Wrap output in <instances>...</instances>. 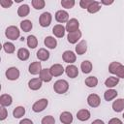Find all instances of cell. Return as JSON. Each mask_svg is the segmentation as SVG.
Returning a JSON list of instances; mask_svg holds the SVG:
<instances>
[{"mask_svg":"<svg viewBox=\"0 0 124 124\" xmlns=\"http://www.w3.org/2000/svg\"><path fill=\"white\" fill-rule=\"evenodd\" d=\"M53 89L56 93L58 94H63L69 89V83L65 79H59L54 82L53 84Z\"/></svg>","mask_w":124,"mask_h":124,"instance_id":"6da1fadb","label":"cell"},{"mask_svg":"<svg viewBox=\"0 0 124 124\" xmlns=\"http://www.w3.org/2000/svg\"><path fill=\"white\" fill-rule=\"evenodd\" d=\"M5 35H6V37H7L8 39H10V40H16V39L19 37L20 33H19V30H18V28H17L16 26L12 25V26H9V27L6 29Z\"/></svg>","mask_w":124,"mask_h":124,"instance_id":"7a4b0ae2","label":"cell"},{"mask_svg":"<svg viewBox=\"0 0 124 124\" xmlns=\"http://www.w3.org/2000/svg\"><path fill=\"white\" fill-rule=\"evenodd\" d=\"M51 19H52V16H51V15H50V13L45 12V13H43V14L40 16V18H39L40 25H41L42 27H47V26L51 23Z\"/></svg>","mask_w":124,"mask_h":124,"instance_id":"3957f363","label":"cell"},{"mask_svg":"<svg viewBox=\"0 0 124 124\" xmlns=\"http://www.w3.org/2000/svg\"><path fill=\"white\" fill-rule=\"evenodd\" d=\"M78 27H79V22H78V20L76 19V18H71L70 20H68L65 29H66V31H68L69 33H71V32L78 31Z\"/></svg>","mask_w":124,"mask_h":124,"instance_id":"277c9868","label":"cell"},{"mask_svg":"<svg viewBox=\"0 0 124 124\" xmlns=\"http://www.w3.org/2000/svg\"><path fill=\"white\" fill-rule=\"evenodd\" d=\"M47 100L46 99H40L39 101H37L36 103H34L33 107H32V109L33 111L35 112H40V111H43L46 106H47Z\"/></svg>","mask_w":124,"mask_h":124,"instance_id":"5b68a950","label":"cell"},{"mask_svg":"<svg viewBox=\"0 0 124 124\" xmlns=\"http://www.w3.org/2000/svg\"><path fill=\"white\" fill-rule=\"evenodd\" d=\"M6 77L10 80H16L19 77V71L16 67H11L6 71Z\"/></svg>","mask_w":124,"mask_h":124,"instance_id":"8992f818","label":"cell"},{"mask_svg":"<svg viewBox=\"0 0 124 124\" xmlns=\"http://www.w3.org/2000/svg\"><path fill=\"white\" fill-rule=\"evenodd\" d=\"M64 68L60 64H54L49 68V72L52 75V77H59L64 73Z\"/></svg>","mask_w":124,"mask_h":124,"instance_id":"52a82bcc","label":"cell"},{"mask_svg":"<svg viewBox=\"0 0 124 124\" xmlns=\"http://www.w3.org/2000/svg\"><path fill=\"white\" fill-rule=\"evenodd\" d=\"M100 102H101V99L97 94H90L87 98V103L92 108H97L100 105Z\"/></svg>","mask_w":124,"mask_h":124,"instance_id":"ba28073f","label":"cell"},{"mask_svg":"<svg viewBox=\"0 0 124 124\" xmlns=\"http://www.w3.org/2000/svg\"><path fill=\"white\" fill-rule=\"evenodd\" d=\"M68 18H69V14L66 11L60 10V11H57L55 14V19L60 23H63L66 21L68 22Z\"/></svg>","mask_w":124,"mask_h":124,"instance_id":"9c48e42d","label":"cell"},{"mask_svg":"<svg viewBox=\"0 0 124 124\" xmlns=\"http://www.w3.org/2000/svg\"><path fill=\"white\" fill-rule=\"evenodd\" d=\"M62 58H63L64 62H66V63H74L77 59V56L73 51L66 50V51H64V53L62 55Z\"/></svg>","mask_w":124,"mask_h":124,"instance_id":"30bf717a","label":"cell"},{"mask_svg":"<svg viewBox=\"0 0 124 124\" xmlns=\"http://www.w3.org/2000/svg\"><path fill=\"white\" fill-rule=\"evenodd\" d=\"M80 37H81V32L79 30H78V31L69 33L67 36V39H68V42L70 44H76L80 39Z\"/></svg>","mask_w":124,"mask_h":124,"instance_id":"8fae6325","label":"cell"},{"mask_svg":"<svg viewBox=\"0 0 124 124\" xmlns=\"http://www.w3.org/2000/svg\"><path fill=\"white\" fill-rule=\"evenodd\" d=\"M65 72L67 74V76L71 78H77L78 75V67H76L75 65H69L66 67L65 69Z\"/></svg>","mask_w":124,"mask_h":124,"instance_id":"7c38bea8","label":"cell"},{"mask_svg":"<svg viewBox=\"0 0 124 124\" xmlns=\"http://www.w3.org/2000/svg\"><path fill=\"white\" fill-rule=\"evenodd\" d=\"M42 71V65L41 62H33L29 65V73L32 75L40 74Z\"/></svg>","mask_w":124,"mask_h":124,"instance_id":"4fadbf2b","label":"cell"},{"mask_svg":"<svg viewBox=\"0 0 124 124\" xmlns=\"http://www.w3.org/2000/svg\"><path fill=\"white\" fill-rule=\"evenodd\" d=\"M42 79L41 78H32L28 82V86L31 90H38L42 86Z\"/></svg>","mask_w":124,"mask_h":124,"instance_id":"5bb4252c","label":"cell"},{"mask_svg":"<svg viewBox=\"0 0 124 124\" xmlns=\"http://www.w3.org/2000/svg\"><path fill=\"white\" fill-rule=\"evenodd\" d=\"M60 121L63 124H71L73 122V115L69 111H64L60 114Z\"/></svg>","mask_w":124,"mask_h":124,"instance_id":"9a60e30c","label":"cell"},{"mask_svg":"<svg viewBox=\"0 0 124 124\" xmlns=\"http://www.w3.org/2000/svg\"><path fill=\"white\" fill-rule=\"evenodd\" d=\"M65 30H66L65 27L63 25H61V24H56L52 28V32L57 38H62L64 36V34H65Z\"/></svg>","mask_w":124,"mask_h":124,"instance_id":"2e32d148","label":"cell"},{"mask_svg":"<svg viewBox=\"0 0 124 124\" xmlns=\"http://www.w3.org/2000/svg\"><path fill=\"white\" fill-rule=\"evenodd\" d=\"M40 78L45 82H49L52 78V75L49 72V69H42L40 73Z\"/></svg>","mask_w":124,"mask_h":124,"instance_id":"e0dca14e","label":"cell"},{"mask_svg":"<svg viewBox=\"0 0 124 124\" xmlns=\"http://www.w3.org/2000/svg\"><path fill=\"white\" fill-rule=\"evenodd\" d=\"M86 50H87V44H86V42L84 40H82V41H80L77 45V46H76V52L78 55H82L83 53L86 52Z\"/></svg>","mask_w":124,"mask_h":124,"instance_id":"ac0fdd59","label":"cell"},{"mask_svg":"<svg viewBox=\"0 0 124 124\" xmlns=\"http://www.w3.org/2000/svg\"><path fill=\"white\" fill-rule=\"evenodd\" d=\"M77 117L80 121H86L90 118V112L87 109H80L77 112Z\"/></svg>","mask_w":124,"mask_h":124,"instance_id":"d6986e66","label":"cell"},{"mask_svg":"<svg viewBox=\"0 0 124 124\" xmlns=\"http://www.w3.org/2000/svg\"><path fill=\"white\" fill-rule=\"evenodd\" d=\"M37 57L41 61H46L49 58V52L46 48H40L37 51Z\"/></svg>","mask_w":124,"mask_h":124,"instance_id":"ffe728a7","label":"cell"},{"mask_svg":"<svg viewBox=\"0 0 124 124\" xmlns=\"http://www.w3.org/2000/svg\"><path fill=\"white\" fill-rule=\"evenodd\" d=\"M112 108L116 112H120L124 108V99H117L112 104Z\"/></svg>","mask_w":124,"mask_h":124,"instance_id":"44dd1931","label":"cell"},{"mask_svg":"<svg viewBox=\"0 0 124 124\" xmlns=\"http://www.w3.org/2000/svg\"><path fill=\"white\" fill-rule=\"evenodd\" d=\"M12 102H13V99H12V97L10 95H8V94L1 95V97H0V104H1L2 107H8V106H10L12 104Z\"/></svg>","mask_w":124,"mask_h":124,"instance_id":"7402d4cb","label":"cell"},{"mask_svg":"<svg viewBox=\"0 0 124 124\" xmlns=\"http://www.w3.org/2000/svg\"><path fill=\"white\" fill-rule=\"evenodd\" d=\"M44 43H45L46 46H47L48 48H55V47H56V45H57L56 40H55L53 37H51V36L46 37V38L45 39Z\"/></svg>","mask_w":124,"mask_h":124,"instance_id":"603a6c76","label":"cell"},{"mask_svg":"<svg viewBox=\"0 0 124 124\" xmlns=\"http://www.w3.org/2000/svg\"><path fill=\"white\" fill-rule=\"evenodd\" d=\"M29 55H30V53H29L28 49H26V48L21 47V48H19L18 51H17V57H18L20 60H22V61L27 60V59L29 58Z\"/></svg>","mask_w":124,"mask_h":124,"instance_id":"cb8c5ba5","label":"cell"},{"mask_svg":"<svg viewBox=\"0 0 124 124\" xmlns=\"http://www.w3.org/2000/svg\"><path fill=\"white\" fill-rule=\"evenodd\" d=\"M29 12H30V8H29V6L26 5V4L21 5V6L17 9V15H18L19 16H28Z\"/></svg>","mask_w":124,"mask_h":124,"instance_id":"d4e9b609","label":"cell"},{"mask_svg":"<svg viewBox=\"0 0 124 124\" xmlns=\"http://www.w3.org/2000/svg\"><path fill=\"white\" fill-rule=\"evenodd\" d=\"M119 82V78H115V77H109L106 79L105 81V85L107 87H114L116 86V84Z\"/></svg>","mask_w":124,"mask_h":124,"instance_id":"484cf974","label":"cell"},{"mask_svg":"<svg viewBox=\"0 0 124 124\" xmlns=\"http://www.w3.org/2000/svg\"><path fill=\"white\" fill-rule=\"evenodd\" d=\"M116 96H117V92H116V90H114V89H108V90H107V91L105 92V94H104V98H105V100L108 101V102L111 101V100L114 99Z\"/></svg>","mask_w":124,"mask_h":124,"instance_id":"4316f807","label":"cell"},{"mask_svg":"<svg viewBox=\"0 0 124 124\" xmlns=\"http://www.w3.org/2000/svg\"><path fill=\"white\" fill-rule=\"evenodd\" d=\"M80 68H81V70H82V72L84 74H88L92 70V63L90 61H88V60H84L83 62H81Z\"/></svg>","mask_w":124,"mask_h":124,"instance_id":"83f0119b","label":"cell"},{"mask_svg":"<svg viewBox=\"0 0 124 124\" xmlns=\"http://www.w3.org/2000/svg\"><path fill=\"white\" fill-rule=\"evenodd\" d=\"M24 114H25V108L23 107H16L13 111V115L15 118H20Z\"/></svg>","mask_w":124,"mask_h":124,"instance_id":"f1b7e54d","label":"cell"},{"mask_svg":"<svg viewBox=\"0 0 124 124\" xmlns=\"http://www.w3.org/2000/svg\"><path fill=\"white\" fill-rule=\"evenodd\" d=\"M32 22L28 19H25L23 21L20 22V28L24 31V32H29L31 29H32Z\"/></svg>","mask_w":124,"mask_h":124,"instance_id":"f546056e","label":"cell"},{"mask_svg":"<svg viewBox=\"0 0 124 124\" xmlns=\"http://www.w3.org/2000/svg\"><path fill=\"white\" fill-rule=\"evenodd\" d=\"M27 45L30 48H35L38 45V40L34 35H30L27 37Z\"/></svg>","mask_w":124,"mask_h":124,"instance_id":"4dcf8cb0","label":"cell"},{"mask_svg":"<svg viewBox=\"0 0 124 124\" xmlns=\"http://www.w3.org/2000/svg\"><path fill=\"white\" fill-rule=\"evenodd\" d=\"M101 9V6H100V3L98 1H94L87 9V11L90 13V14H94V13H97L99 10Z\"/></svg>","mask_w":124,"mask_h":124,"instance_id":"1f68e13d","label":"cell"},{"mask_svg":"<svg viewBox=\"0 0 124 124\" xmlns=\"http://www.w3.org/2000/svg\"><path fill=\"white\" fill-rule=\"evenodd\" d=\"M98 83V79L96 77H88L86 79H85V84L88 86V87H95Z\"/></svg>","mask_w":124,"mask_h":124,"instance_id":"d6a6232c","label":"cell"},{"mask_svg":"<svg viewBox=\"0 0 124 124\" xmlns=\"http://www.w3.org/2000/svg\"><path fill=\"white\" fill-rule=\"evenodd\" d=\"M45 1L44 0H32V6L36 10H41L45 7Z\"/></svg>","mask_w":124,"mask_h":124,"instance_id":"836d02e7","label":"cell"},{"mask_svg":"<svg viewBox=\"0 0 124 124\" xmlns=\"http://www.w3.org/2000/svg\"><path fill=\"white\" fill-rule=\"evenodd\" d=\"M3 48L7 53H13L15 51V45L10 42H7L3 45Z\"/></svg>","mask_w":124,"mask_h":124,"instance_id":"e575fe53","label":"cell"},{"mask_svg":"<svg viewBox=\"0 0 124 124\" xmlns=\"http://www.w3.org/2000/svg\"><path fill=\"white\" fill-rule=\"evenodd\" d=\"M61 5H62L63 8L71 9V8L74 7L75 1H74V0H62V1H61Z\"/></svg>","mask_w":124,"mask_h":124,"instance_id":"d590c367","label":"cell"},{"mask_svg":"<svg viewBox=\"0 0 124 124\" xmlns=\"http://www.w3.org/2000/svg\"><path fill=\"white\" fill-rule=\"evenodd\" d=\"M119 65H120L119 62H111L109 64V66H108V72L110 74H115V72H116L117 68L119 67Z\"/></svg>","mask_w":124,"mask_h":124,"instance_id":"8d00e7d4","label":"cell"},{"mask_svg":"<svg viewBox=\"0 0 124 124\" xmlns=\"http://www.w3.org/2000/svg\"><path fill=\"white\" fill-rule=\"evenodd\" d=\"M41 123L42 124H55V119L51 115H47V116H45L42 119Z\"/></svg>","mask_w":124,"mask_h":124,"instance_id":"74e56055","label":"cell"},{"mask_svg":"<svg viewBox=\"0 0 124 124\" xmlns=\"http://www.w3.org/2000/svg\"><path fill=\"white\" fill-rule=\"evenodd\" d=\"M93 2H94L93 0H80L79 5H80V7L83 8V9H88V7H89Z\"/></svg>","mask_w":124,"mask_h":124,"instance_id":"f35d334b","label":"cell"},{"mask_svg":"<svg viewBox=\"0 0 124 124\" xmlns=\"http://www.w3.org/2000/svg\"><path fill=\"white\" fill-rule=\"evenodd\" d=\"M115 75L118 77V78H124V66L123 65H119V67L117 68L116 72H115Z\"/></svg>","mask_w":124,"mask_h":124,"instance_id":"ab89813d","label":"cell"},{"mask_svg":"<svg viewBox=\"0 0 124 124\" xmlns=\"http://www.w3.org/2000/svg\"><path fill=\"white\" fill-rule=\"evenodd\" d=\"M13 4V1L12 0H1L0 1V5L3 7V8H9L11 7Z\"/></svg>","mask_w":124,"mask_h":124,"instance_id":"60d3db41","label":"cell"},{"mask_svg":"<svg viewBox=\"0 0 124 124\" xmlns=\"http://www.w3.org/2000/svg\"><path fill=\"white\" fill-rule=\"evenodd\" d=\"M7 116H8L7 109L5 108V107H2L1 109H0V119H1V120H4Z\"/></svg>","mask_w":124,"mask_h":124,"instance_id":"b9f144b4","label":"cell"},{"mask_svg":"<svg viewBox=\"0 0 124 124\" xmlns=\"http://www.w3.org/2000/svg\"><path fill=\"white\" fill-rule=\"evenodd\" d=\"M108 124H123L119 118H111L108 121Z\"/></svg>","mask_w":124,"mask_h":124,"instance_id":"7bdbcfd3","label":"cell"},{"mask_svg":"<svg viewBox=\"0 0 124 124\" xmlns=\"http://www.w3.org/2000/svg\"><path fill=\"white\" fill-rule=\"evenodd\" d=\"M19 124H33V122H32L30 119L25 118V119H22V120L19 122Z\"/></svg>","mask_w":124,"mask_h":124,"instance_id":"ee69618b","label":"cell"},{"mask_svg":"<svg viewBox=\"0 0 124 124\" xmlns=\"http://www.w3.org/2000/svg\"><path fill=\"white\" fill-rule=\"evenodd\" d=\"M101 3H102V4H104V5H110V4H112V3H113V1H112V0H110V1L102 0V1H101Z\"/></svg>","mask_w":124,"mask_h":124,"instance_id":"f6af8a7d","label":"cell"},{"mask_svg":"<svg viewBox=\"0 0 124 124\" xmlns=\"http://www.w3.org/2000/svg\"><path fill=\"white\" fill-rule=\"evenodd\" d=\"M91 124H105V123H104L102 120H100V119H96V120H94Z\"/></svg>","mask_w":124,"mask_h":124,"instance_id":"bcb514c9","label":"cell"},{"mask_svg":"<svg viewBox=\"0 0 124 124\" xmlns=\"http://www.w3.org/2000/svg\"><path fill=\"white\" fill-rule=\"evenodd\" d=\"M123 118H124V113H123Z\"/></svg>","mask_w":124,"mask_h":124,"instance_id":"7dc6e473","label":"cell"}]
</instances>
